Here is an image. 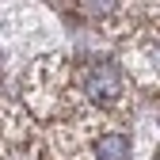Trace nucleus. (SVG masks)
Listing matches in <instances>:
<instances>
[{
    "label": "nucleus",
    "instance_id": "f03ea898",
    "mask_svg": "<svg viewBox=\"0 0 160 160\" xmlns=\"http://www.w3.org/2000/svg\"><path fill=\"white\" fill-rule=\"evenodd\" d=\"M92 152H95V160H130V137L126 133H103Z\"/></svg>",
    "mask_w": 160,
    "mask_h": 160
},
{
    "label": "nucleus",
    "instance_id": "f257e3e1",
    "mask_svg": "<svg viewBox=\"0 0 160 160\" xmlns=\"http://www.w3.org/2000/svg\"><path fill=\"white\" fill-rule=\"evenodd\" d=\"M84 92L95 103H114V99H122V76L114 65H95L84 76Z\"/></svg>",
    "mask_w": 160,
    "mask_h": 160
}]
</instances>
